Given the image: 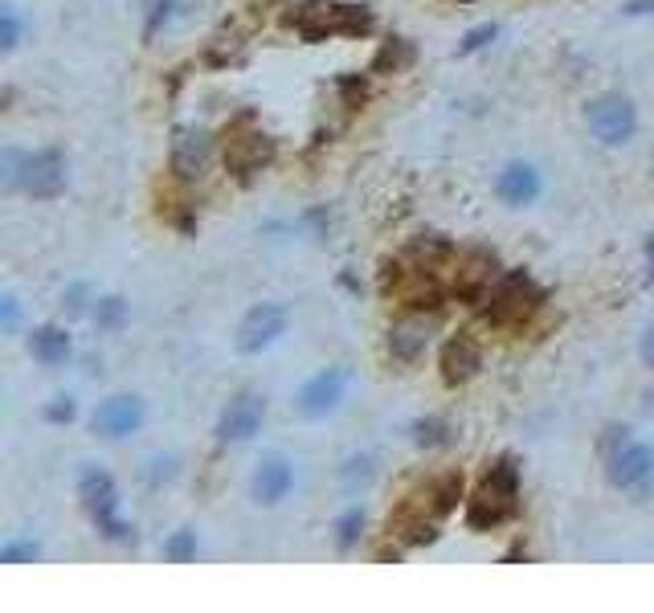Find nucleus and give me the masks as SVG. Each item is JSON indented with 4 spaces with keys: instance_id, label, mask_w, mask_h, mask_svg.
Instances as JSON below:
<instances>
[{
    "instance_id": "bb28decb",
    "label": "nucleus",
    "mask_w": 654,
    "mask_h": 613,
    "mask_svg": "<svg viewBox=\"0 0 654 613\" xmlns=\"http://www.w3.org/2000/svg\"><path fill=\"white\" fill-rule=\"evenodd\" d=\"M94 315H98V328H120L123 315H127V306H123V299H103Z\"/></svg>"
},
{
    "instance_id": "f03ea898",
    "label": "nucleus",
    "mask_w": 654,
    "mask_h": 613,
    "mask_svg": "<svg viewBox=\"0 0 654 613\" xmlns=\"http://www.w3.org/2000/svg\"><path fill=\"white\" fill-rule=\"evenodd\" d=\"M601 450H605V475L617 491L634 495V499H646L654 491V450L646 441H634L630 429H610Z\"/></svg>"
},
{
    "instance_id": "7ed1b4c3",
    "label": "nucleus",
    "mask_w": 654,
    "mask_h": 613,
    "mask_svg": "<svg viewBox=\"0 0 654 613\" xmlns=\"http://www.w3.org/2000/svg\"><path fill=\"white\" fill-rule=\"evenodd\" d=\"M287 21H291L308 41L364 38V33H373V13H368L364 4H335V0H311V4H299Z\"/></svg>"
},
{
    "instance_id": "c85d7f7f",
    "label": "nucleus",
    "mask_w": 654,
    "mask_h": 613,
    "mask_svg": "<svg viewBox=\"0 0 654 613\" xmlns=\"http://www.w3.org/2000/svg\"><path fill=\"white\" fill-rule=\"evenodd\" d=\"M45 417H50V422H70V417H74V401H58V405H50V414H45Z\"/></svg>"
},
{
    "instance_id": "ddd939ff",
    "label": "nucleus",
    "mask_w": 654,
    "mask_h": 613,
    "mask_svg": "<svg viewBox=\"0 0 654 613\" xmlns=\"http://www.w3.org/2000/svg\"><path fill=\"white\" fill-rule=\"evenodd\" d=\"M495 282H499V262H495V253L487 250H470L458 258L455 267V291L463 299H487Z\"/></svg>"
},
{
    "instance_id": "5701e85b",
    "label": "nucleus",
    "mask_w": 654,
    "mask_h": 613,
    "mask_svg": "<svg viewBox=\"0 0 654 613\" xmlns=\"http://www.w3.org/2000/svg\"><path fill=\"white\" fill-rule=\"evenodd\" d=\"M446 434H450V429H446V422H438V417H422L414 426V438L422 441V446H442Z\"/></svg>"
},
{
    "instance_id": "f8f14e48",
    "label": "nucleus",
    "mask_w": 654,
    "mask_h": 613,
    "mask_svg": "<svg viewBox=\"0 0 654 613\" xmlns=\"http://www.w3.org/2000/svg\"><path fill=\"white\" fill-rule=\"evenodd\" d=\"M214 160V135L200 132V127H188V132L176 135L173 144V173L180 180H200L205 168Z\"/></svg>"
},
{
    "instance_id": "6ab92c4d",
    "label": "nucleus",
    "mask_w": 654,
    "mask_h": 613,
    "mask_svg": "<svg viewBox=\"0 0 654 613\" xmlns=\"http://www.w3.org/2000/svg\"><path fill=\"white\" fill-rule=\"evenodd\" d=\"M426 328L422 323H401V328H393V335H388V352L397 356V361H417V352L426 347Z\"/></svg>"
},
{
    "instance_id": "a878e982",
    "label": "nucleus",
    "mask_w": 654,
    "mask_h": 613,
    "mask_svg": "<svg viewBox=\"0 0 654 613\" xmlns=\"http://www.w3.org/2000/svg\"><path fill=\"white\" fill-rule=\"evenodd\" d=\"M17 38H21V25H17L13 9H4V13H0V50H4V54H13Z\"/></svg>"
},
{
    "instance_id": "a211bd4d",
    "label": "nucleus",
    "mask_w": 654,
    "mask_h": 613,
    "mask_svg": "<svg viewBox=\"0 0 654 613\" xmlns=\"http://www.w3.org/2000/svg\"><path fill=\"white\" fill-rule=\"evenodd\" d=\"M29 347H33V356H38L41 364H66L70 356V335L62 332V328H38V332L29 335Z\"/></svg>"
},
{
    "instance_id": "c756f323",
    "label": "nucleus",
    "mask_w": 654,
    "mask_h": 613,
    "mask_svg": "<svg viewBox=\"0 0 654 613\" xmlns=\"http://www.w3.org/2000/svg\"><path fill=\"white\" fill-rule=\"evenodd\" d=\"M642 361L654 368V328H646V335H642Z\"/></svg>"
},
{
    "instance_id": "aec40b11",
    "label": "nucleus",
    "mask_w": 654,
    "mask_h": 613,
    "mask_svg": "<svg viewBox=\"0 0 654 613\" xmlns=\"http://www.w3.org/2000/svg\"><path fill=\"white\" fill-rule=\"evenodd\" d=\"M426 495L438 516H450V511L458 507V499H463V475H442L438 482H429Z\"/></svg>"
},
{
    "instance_id": "0eeeda50",
    "label": "nucleus",
    "mask_w": 654,
    "mask_h": 613,
    "mask_svg": "<svg viewBox=\"0 0 654 613\" xmlns=\"http://www.w3.org/2000/svg\"><path fill=\"white\" fill-rule=\"evenodd\" d=\"M21 188L38 200L58 197L66 188V160H62V152L45 147V152L25 156V164H21Z\"/></svg>"
},
{
    "instance_id": "412c9836",
    "label": "nucleus",
    "mask_w": 654,
    "mask_h": 613,
    "mask_svg": "<svg viewBox=\"0 0 654 613\" xmlns=\"http://www.w3.org/2000/svg\"><path fill=\"white\" fill-rule=\"evenodd\" d=\"M414 62V45L401 38H388L385 45H381V54H376L373 70H381V74H397V70H405Z\"/></svg>"
},
{
    "instance_id": "9b49d317",
    "label": "nucleus",
    "mask_w": 654,
    "mask_h": 613,
    "mask_svg": "<svg viewBox=\"0 0 654 613\" xmlns=\"http://www.w3.org/2000/svg\"><path fill=\"white\" fill-rule=\"evenodd\" d=\"M262 417H267V401L246 393V397L229 401L221 422H217V438L221 441H250L262 429Z\"/></svg>"
},
{
    "instance_id": "6e6552de",
    "label": "nucleus",
    "mask_w": 654,
    "mask_h": 613,
    "mask_svg": "<svg viewBox=\"0 0 654 613\" xmlns=\"http://www.w3.org/2000/svg\"><path fill=\"white\" fill-rule=\"evenodd\" d=\"M91 426H94V434H103V438H127V434H135V429L144 426V401L127 397V393L107 397L94 409Z\"/></svg>"
},
{
    "instance_id": "9d476101",
    "label": "nucleus",
    "mask_w": 654,
    "mask_h": 613,
    "mask_svg": "<svg viewBox=\"0 0 654 613\" xmlns=\"http://www.w3.org/2000/svg\"><path fill=\"white\" fill-rule=\"evenodd\" d=\"M282 332H287V311H282V306H274V303L255 306V311H250L238 328V352L255 356V352H262V347L274 344Z\"/></svg>"
},
{
    "instance_id": "1a4fd4ad",
    "label": "nucleus",
    "mask_w": 654,
    "mask_h": 613,
    "mask_svg": "<svg viewBox=\"0 0 654 613\" xmlns=\"http://www.w3.org/2000/svg\"><path fill=\"white\" fill-rule=\"evenodd\" d=\"M274 160V139L262 132H233L226 144V168L238 176H255Z\"/></svg>"
},
{
    "instance_id": "4468645a",
    "label": "nucleus",
    "mask_w": 654,
    "mask_h": 613,
    "mask_svg": "<svg viewBox=\"0 0 654 613\" xmlns=\"http://www.w3.org/2000/svg\"><path fill=\"white\" fill-rule=\"evenodd\" d=\"M344 388H347V373L344 368H328V373L311 376L303 393H299V414L303 417H328L344 401Z\"/></svg>"
},
{
    "instance_id": "72a5a7b5",
    "label": "nucleus",
    "mask_w": 654,
    "mask_h": 613,
    "mask_svg": "<svg viewBox=\"0 0 654 613\" xmlns=\"http://www.w3.org/2000/svg\"><path fill=\"white\" fill-rule=\"evenodd\" d=\"M458 4H467V0H458Z\"/></svg>"
},
{
    "instance_id": "dca6fc26",
    "label": "nucleus",
    "mask_w": 654,
    "mask_h": 613,
    "mask_svg": "<svg viewBox=\"0 0 654 613\" xmlns=\"http://www.w3.org/2000/svg\"><path fill=\"white\" fill-rule=\"evenodd\" d=\"M495 193L508 200V205H532L540 193H544V180L536 173L532 164H508L499 180H495Z\"/></svg>"
},
{
    "instance_id": "423d86ee",
    "label": "nucleus",
    "mask_w": 654,
    "mask_h": 613,
    "mask_svg": "<svg viewBox=\"0 0 654 613\" xmlns=\"http://www.w3.org/2000/svg\"><path fill=\"white\" fill-rule=\"evenodd\" d=\"M585 120H589L593 139L605 147L630 144L634 132H639V111H634V103H630L626 94H601V98H593L585 111Z\"/></svg>"
},
{
    "instance_id": "39448f33",
    "label": "nucleus",
    "mask_w": 654,
    "mask_h": 613,
    "mask_svg": "<svg viewBox=\"0 0 654 613\" xmlns=\"http://www.w3.org/2000/svg\"><path fill=\"white\" fill-rule=\"evenodd\" d=\"M79 499L107 540H132V528L120 520V491H115V479H111L107 470L98 467L86 470L79 482Z\"/></svg>"
},
{
    "instance_id": "b1692460",
    "label": "nucleus",
    "mask_w": 654,
    "mask_h": 613,
    "mask_svg": "<svg viewBox=\"0 0 654 613\" xmlns=\"http://www.w3.org/2000/svg\"><path fill=\"white\" fill-rule=\"evenodd\" d=\"M164 552H168V560H176V564H185V560L197 557V536L193 532H176L168 544H164Z\"/></svg>"
},
{
    "instance_id": "473e14b6",
    "label": "nucleus",
    "mask_w": 654,
    "mask_h": 613,
    "mask_svg": "<svg viewBox=\"0 0 654 613\" xmlns=\"http://www.w3.org/2000/svg\"><path fill=\"white\" fill-rule=\"evenodd\" d=\"M646 405H651V409H654V388H651V393H646Z\"/></svg>"
},
{
    "instance_id": "cd10ccee",
    "label": "nucleus",
    "mask_w": 654,
    "mask_h": 613,
    "mask_svg": "<svg viewBox=\"0 0 654 613\" xmlns=\"http://www.w3.org/2000/svg\"><path fill=\"white\" fill-rule=\"evenodd\" d=\"M495 33H499V25H479V29H470L467 38H463V45H458V54H475V50H482L487 41H495Z\"/></svg>"
},
{
    "instance_id": "4be33fe9",
    "label": "nucleus",
    "mask_w": 654,
    "mask_h": 613,
    "mask_svg": "<svg viewBox=\"0 0 654 613\" xmlns=\"http://www.w3.org/2000/svg\"><path fill=\"white\" fill-rule=\"evenodd\" d=\"M41 557V544L38 540H9V544L0 548V560H4V564H33V560Z\"/></svg>"
},
{
    "instance_id": "2f4dec72",
    "label": "nucleus",
    "mask_w": 654,
    "mask_h": 613,
    "mask_svg": "<svg viewBox=\"0 0 654 613\" xmlns=\"http://www.w3.org/2000/svg\"><path fill=\"white\" fill-rule=\"evenodd\" d=\"M646 267H651V279H654V238L646 241Z\"/></svg>"
},
{
    "instance_id": "20e7f679",
    "label": "nucleus",
    "mask_w": 654,
    "mask_h": 613,
    "mask_svg": "<svg viewBox=\"0 0 654 613\" xmlns=\"http://www.w3.org/2000/svg\"><path fill=\"white\" fill-rule=\"evenodd\" d=\"M540 303H544L540 287L523 270H511V274H499V282L487 291V320L495 328H520L540 311Z\"/></svg>"
},
{
    "instance_id": "393cba45",
    "label": "nucleus",
    "mask_w": 654,
    "mask_h": 613,
    "mask_svg": "<svg viewBox=\"0 0 654 613\" xmlns=\"http://www.w3.org/2000/svg\"><path fill=\"white\" fill-rule=\"evenodd\" d=\"M361 528H364V511H361V507H352L344 520H340V548H352V544H356V536H361Z\"/></svg>"
},
{
    "instance_id": "2eb2a0df",
    "label": "nucleus",
    "mask_w": 654,
    "mask_h": 613,
    "mask_svg": "<svg viewBox=\"0 0 654 613\" xmlns=\"http://www.w3.org/2000/svg\"><path fill=\"white\" fill-rule=\"evenodd\" d=\"M479 368H482V352L470 335H455L450 344L442 347V381L446 385H467Z\"/></svg>"
},
{
    "instance_id": "f257e3e1",
    "label": "nucleus",
    "mask_w": 654,
    "mask_h": 613,
    "mask_svg": "<svg viewBox=\"0 0 654 613\" xmlns=\"http://www.w3.org/2000/svg\"><path fill=\"white\" fill-rule=\"evenodd\" d=\"M520 511V470L511 458H499L487 475H482L479 491L470 495L467 520L470 528H499Z\"/></svg>"
},
{
    "instance_id": "f3484780",
    "label": "nucleus",
    "mask_w": 654,
    "mask_h": 613,
    "mask_svg": "<svg viewBox=\"0 0 654 613\" xmlns=\"http://www.w3.org/2000/svg\"><path fill=\"white\" fill-rule=\"evenodd\" d=\"M291 487H294V470H291V463H282V458H267V463L255 470V482H250L255 499L267 507L282 503V499L291 495Z\"/></svg>"
},
{
    "instance_id": "7c9ffc66",
    "label": "nucleus",
    "mask_w": 654,
    "mask_h": 613,
    "mask_svg": "<svg viewBox=\"0 0 654 613\" xmlns=\"http://www.w3.org/2000/svg\"><path fill=\"white\" fill-rule=\"evenodd\" d=\"M17 323V299H4V328H13Z\"/></svg>"
}]
</instances>
